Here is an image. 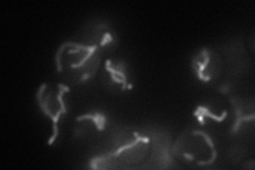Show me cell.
I'll use <instances>...</instances> for the list:
<instances>
[{"label":"cell","instance_id":"1","mask_svg":"<svg viewBox=\"0 0 255 170\" xmlns=\"http://www.w3.org/2000/svg\"><path fill=\"white\" fill-rule=\"evenodd\" d=\"M57 64L60 72L70 83H82L97 72L100 50L90 45L66 43L57 54Z\"/></svg>","mask_w":255,"mask_h":170},{"label":"cell","instance_id":"6","mask_svg":"<svg viewBox=\"0 0 255 170\" xmlns=\"http://www.w3.org/2000/svg\"><path fill=\"white\" fill-rule=\"evenodd\" d=\"M107 70L109 71L110 74V81L113 84H115L116 86H118V88L121 91L126 90L128 87V80L126 77V74L124 72V70L122 69L121 65H112V64L109 62L108 66H107Z\"/></svg>","mask_w":255,"mask_h":170},{"label":"cell","instance_id":"4","mask_svg":"<svg viewBox=\"0 0 255 170\" xmlns=\"http://www.w3.org/2000/svg\"><path fill=\"white\" fill-rule=\"evenodd\" d=\"M69 91L67 87L63 85L58 86H49L43 85L41 91L38 92L37 99L38 103L41 105V109L46 115L49 116L53 121V129L54 134L53 139L57 136V128L60 118L64 113L66 112L65 103H64V94ZM53 139L50 143L53 142Z\"/></svg>","mask_w":255,"mask_h":170},{"label":"cell","instance_id":"5","mask_svg":"<svg viewBox=\"0 0 255 170\" xmlns=\"http://www.w3.org/2000/svg\"><path fill=\"white\" fill-rule=\"evenodd\" d=\"M196 72L204 81H209L216 77L219 72L220 60L215 52L203 51L195 60Z\"/></svg>","mask_w":255,"mask_h":170},{"label":"cell","instance_id":"3","mask_svg":"<svg viewBox=\"0 0 255 170\" xmlns=\"http://www.w3.org/2000/svg\"><path fill=\"white\" fill-rule=\"evenodd\" d=\"M150 149V143L147 137H137L131 144L122 147L115 153L101 158L97 163L117 165L119 167L137 166L145 161Z\"/></svg>","mask_w":255,"mask_h":170},{"label":"cell","instance_id":"2","mask_svg":"<svg viewBox=\"0 0 255 170\" xmlns=\"http://www.w3.org/2000/svg\"><path fill=\"white\" fill-rule=\"evenodd\" d=\"M178 148V155L188 162L198 164L211 163L216 155L211 140L200 132H193L182 137Z\"/></svg>","mask_w":255,"mask_h":170}]
</instances>
